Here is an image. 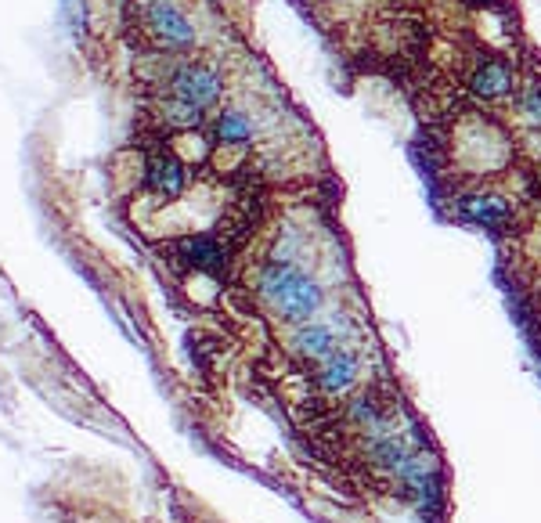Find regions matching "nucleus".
Segmentation results:
<instances>
[{"label":"nucleus","mask_w":541,"mask_h":523,"mask_svg":"<svg viewBox=\"0 0 541 523\" xmlns=\"http://www.w3.org/2000/svg\"><path fill=\"white\" fill-rule=\"evenodd\" d=\"M260 293L289 322H307L311 314L321 311V300H325L321 285L311 275H303L296 264H285V260H275V264H267L260 271Z\"/></svg>","instance_id":"1"},{"label":"nucleus","mask_w":541,"mask_h":523,"mask_svg":"<svg viewBox=\"0 0 541 523\" xmlns=\"http://www.w3.org/2000/svg\"><path fill=\"white\" fill-rule=\"evenodd\" d=\"M174 98L184 101V105H192V109H210L213 101L221 98V76H217V69H210V65L202 62H188L181 65L174 73Z\"/></svg>","instance_id":"2"},{"label":"nucleus","mask_w":541,"mask_h":523,"mask_svg":"<svg viewBox=\"0 0 541 523\" xmlns=\"http://www.w3.org/2000/svg\"><path fill=\"white\" fill-rule=\"evenodd\" d=\"M141 19H145L148 33H152L163 47H188L195 40L192 22L184 19L181 8H174L170 0H145Z\"/></svg>","instance_id":"3"},{"label":"nucleus","mask_w":541,"mask_h":523,"mask_svg":"<svg viewBox=\"0 0 541 523\" xmlns=\"http://www.w3.org/2000/svg\"><path fill=\"white\" fill-rule=\"evenodd\" d=\"M188 184V174H184V163L170 152H159V156L148 159L145 166V188L159 199H177Z\"/></svg>","instance_id":"4"},{"label":"nucleus","mask_w":541,"mask_h":523,"mask_svg":"<svg viewBox=\"0 0 541 523\" xmlns=\"http://www.w3.org/2000/svg\"><path fill=\"white\" fill-rule=\"evenodd\" d=\"M318 383L321 390H329V394H347L350 386L358 383V358H354L350 350H336L332 358L321 361Z\"/></svg>","instance_id":"5"},{"label":"nucleus","mask_w":541,"mask_h":523,"mask_svg":"<svg viewBox=\"0 0 541 523\" xmlns=\"http://www.w3.org/2000/svg\"><path fill=\"white\" fill-rule=\"evenodd\" d=\"M181 257L188 267H195V271H221L224 264H228V253H224V246L217 239H206V235H195V239H184L181 246Z\"/></svg>","instance_id":"6"},{"label":"nucleus","mask_w":541,"mask_h":523,"mask_svg":"<svg viewBox=\"0 0 541 523\" xmlns=\"http://www.w3.org/2000/svg\"><path fill=\"white\" fill-rule=\"evenodd\" d=\"M469 87H473L477 98H487V101L505 98L509 87H513V73H509V65H502V62H484L477 73H473Z\"/></svg>","instance_id":"7"},{"label":"nucleus","mask_w":541,"mask_h":523,"mask_svg":"<svg viewBox=\"0 0 541 523\" xmlns=\"http://www.w3.org/2000/svg\"><path fill=\"white\" fill-rule=\"evenodd\" d=\"M296 350L311 361L332 358V354H336V332H332L329 325H303V329L296 332Z\"/></svg>","instance_id":"8"},{"label":"nucleus","mask_w":541,"mask_h":523,"mask_svg":"<svg viewBox=\"0 0 541 523\" xmlns=\"http://www.w3.org/2000/svg\"><path fill=\"white\" fill-rule=\"evenodd\" d=\"M462 217H469L473 224H502L509 217V202H502L498 195H466Z\"/></svg>","instance_id":"9"},{"label":"nucleus","mask_w":541,"mask_h":523,"mask_svg":"<svg viewBox=\"0 0 541 523\" xmlns=\"http://www.w3.org/2000/svg\"><path fill=\"white\" fill-rule=\"evenodd\" d=\"M217 138L228 141V145H246V141H253V127H249V120L242 112L228 109L221 112V120H217Z\"/></svg>","instance_id":"10"},{"label":"nucleus","mask_w":541,"mask_h":523,"mask_svg":"<svg viewBox=\"0 0 541 523\" xmlns=\"http://www.w3.org/2000/svg\"><path fill=\"white\" fill-rule=\"evenodd\" d=\"M62 19L69 22L73 37L87 33V0H62Z\"/></svg>","instance_id":"11"},{"label":"nucleus","mask_w":541,"mask_h":523,"mask_svg":"<svg viewBox=\"0 0 541 523\" xmlns=\"http://www.w3.org/2000/svg\"><path fill=\"white\" fill-rule=\"evenodd\" d=\"M199 109H192V105H184V101H170L166 105V120L174 123V127H199Z\"/></svg>","instance_id":"12"},{"label":"nucleus","mask_w":541,"mask_h":523,"mask_svg":"<svg viewBox=\"0 0 541 523\" xmlns=\"http://www.w3.org/2000/svg\"><path fill=\"white\" fill-rule=\"evenodd\" d=\"M523 112H527L534 123H541V87H527V91H523Z\"/></svg>","instance_id":"13"}]
</instances>
